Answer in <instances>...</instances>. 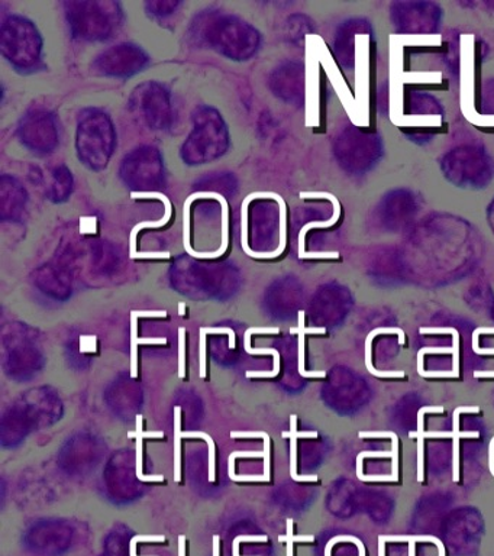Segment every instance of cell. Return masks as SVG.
Segmentation results:
<instances>
[{"label": "cell", "mask_w": 494, "mask_h": 556, "mask_svg": "<svg viewBox=\"0 0 494 556\" xmlns=\"http://www.w3.org/2000/svg\"><path fill=\"white\" fill-rule=\"evenodd\" d=\"M445 176L464 187H484L494 174L484 152L476 148H461L444 160Z\"/></svg>", "instance_id": "cell-1"}, {"label": "cell", "mask_w": 494, "mask_h": 556, "mask_svg": "<svg viewBox=\"0 0 494 556\" xmlns=\"http://www.w3.org/2000/svg\"><path fill=\"white\" fill-rule=\"evenodd\" d=\"M112 126L110 125V121H107L106 115L101 117H90V119L85 121L84 126L80 125L79 129V154L80 159L84 155L86 160V155H90L88 161V165L92 164L93 160V150L97 151V168L98 165H106L107 159L111 155V146L112 141H103V138L107 137V135H112Z\"/></svg>", "instance_id": "cell-2"}, {"label": "cell", "mask_w": 494, "mask_h": 556, "mask_svg": "<svg viewBox=\"0 0 494 556\" xmlns=\"http://www.w3.org/2000/svg\"><path fill=\"white\" fill-rule=\"evenodd\" d=\"M154 86L150 85V90L147 91L149 96H142L141 109L145 112V119L149 121L150 125L159 126V129L164 125V121L167 119L168 103L164 91H154Z\"/></svg>", "instance_id": "cell-3"}, {"label": "cell", "mask_w": 494, "mask_h": 556, "mask_svg": "<svg viewBox=\"0 0 494 556\" xmlns=\"http://www.w3.org/2000/svg\"><path fill=\"white\" fill-rule=\"evenodd\" d=\"M280 330L276 328H250L245 332V351L251 355H273L275 356V368L273 371H249L246 372V377L249 378H273L279 376V363L280 355L276 350H254L251 348V334L253 333H279Z\"/></svg>", "instance_id": "cell-4"}, {"label": "cell", "mask_w": 494, "mask_h": 556, "mask_svg": "<svg viewBox=\"0 0 494 556\" xmlns=\"http://www.w3.org/2000/svg\"><path fill=\"white\" fill-rule=\"evenodd\" d=\"M138 312H134L131 316V376L134 378L137 377V346L138 345H145V343H154V345H159V343H166V339L164 338H138V329H137V319H138Z\"/></svg>", "instance_id": "cell-5"}, {"label": "cell", "mask_w": 494, "mask_h": 556, "mask_svg": "<svg viewBox=\"0 0 494 556\" xmlns=\"http://www.w3.org/2000/svg\"><path fill=\"white\" fill-rule=\"evenodd\" d=\"M53 190L55 202H62V200H66L67 195L72 193V176L67 169L62 168L55 172Z\"/></svg>", "instance_id": "cell-6"}, {"label": "cell", "mask_w": 494, "mask_h": 556, "mask_svg": "<svg viewBox=\"0 0 494 556\" xmlns=\"http://www.w3.org/2000/svg\"><path fill=\"white\" fill-rule=\"evenodd\" d=\"M283 438H290V446H292V450H290V473H292L293 480L296 481H316L318 480V477L316 476H305V477H299L296 472V437H294L292 430L290 432H284Z\"/></svg>", "instance_id": "cell-7"}, {"label": "cell", "mask_w": 494, "mask_h": 556, "mask_svg": "<svg viewBox=\"0 0 494 556\" xmlns=\"http://www.w3.org/2000/svg\"><path fill=\"white\" fill-rule=\"evenodd\" d=\"M180 413L181 408H175V478L176 481H180Z\"/></svg>", "instance_id": "cell-8"}, {"label": "cell", "mask_w": 494, "mask_h": 556, "mask_svg": "<svg viewBox=\"0 0 494 556\" xmlns=\"http://www.w3.org/2000/svg\"><path fill=\"white\" fill-rule=\"evenodd\" d=\"M181 438H201L205 439L210 446V481H215V442L214 439L205 432H181Z\"/></svg>", "instance_id": "cell-9"}, {"label": "cell", "mask_w": 494, "mask_h": 556, "mask_svg": "<svg viewBox=\"0 0 494 556\" xmlns=\"http://www.w3.org/2000/svg\"><path fill=\"white\" fill-rule=\"evenodd\" d=\"M129 438H137V476L141 481H163V476H145L142 472V437L136 432L128 433Z\"/></svg>", "instance_id": "cell-10"}, {"label": "cell", "mask_w": 494, "mask_h": 556, "mask_svg": "<svg viewBox=\"0 0 494 556\" xmlns=\"http://www.w3.org/2000/svg\"><path fill=\"white\" fill-rule=\"evenodd\" d=\"M299 371H301L303 377H325V371H306L305 369V337H303V332L301 330V334H299Z\"/></svg>", "instance_id": "cell-11"}, {"label": "cell", "mask_w": 494, "mask_h": 556, "mask_svg": "<svg viewBox=\"0 0 494 556\" xmlns=\"http://www.w3.org/2000/svg\"><path fill=\"white\" fill-rule=\"evenodd\" d=\"M166 538L164 536H145V534H137V536L132 538L131 543H129V556H138L137 555V543L138 542H164Z\"/></svg>", "instance_id": "cell-12"}, {"label": "cell", "mask_w": 494, "mask_h": 556, "mask_svg": "<svg viewBox=\"0 0 494 556\" xmlns=\"http://www.w3.org/2000/svg\"><path fill=\"white\" fill-rule=\"evenodd\" d=\"M267 536H238L236 538V541H233L232 546V555L233 556H241L240 555V543L241 542H267Z\"/></svg>", "instance_id": "cell-13"}, {"label": "cell", "mask_w": 494, "mask_h": 556, "mask_svg": "<svg viewBox=\"0 0 494 556\" xmlns=\"http://www.w3.org/2000/svg\"><path fill=\"white\" fill-rule=\"evenodd\" d=\"M199 359H201V377H206V333L201 329V352H199Z\"/></svg>", "instance_id": "cell-14"}, {"label": "cell", "mask_w": 494, "mask_h": 556, "mask_svg": "<svg viewBox=\"0 0 494 556\" xmlns=\"http://www.w3.org/2000/svg\"><path fill=\"white\" fill-rule=\"evenodd\" d=\"M179 377L185 378V329H180L179 338Z\"/></svg>", "instance_id": "cell-15"}, {"label": "cell", "mask_w": 494, "mask_h": 556, "mask_svg": "<svg viewBox=\"0 0 494 556\" xmlns=\"http://www.w3.org/2000/svg\"><path fill=\"white\" fill-rule=\"evenodd\" d=\"M137 434H140V437L142 438H163L164 437V433L163 432H144V430H142V417H138L137 419Z\"/></svg>", "instance_id": "cell-16"}, {"label": "cell", "mask_w": 494, "mask_h": 556, "mask_svg": "<svg viewBox=\"0 0 494 556\" xmlns=\"http://www.w3.org/2000/svg\"><path fill=\"white\" fill-rule=\"evenodd\" d=\"M292 529H293V521L289 520L288 521V536L292 538L293 542H309V541H314V538H312V536H293V530Z\"/></svg>", "instance_id": "cell-17"}, {"label": "cell", "mask_w": 494, "mask_h": 556, "mask_svg": "<svg viewBox=\"0 0 494 556\" xmlns=\"http://www.w3.org/2000/svg\"><path fill=\"white\" fill-rule=\"evenodd\" d=\"M279 541L288 542V556H293V541L289 536H280Z\"/></svg>", "instance_id": "cell-18"}, {"label": "cell", "mask_w": 494, "mask_h": 556, "mask_svg": "<svg viewBox=\"0 0 494 556\" xmlns=\"http://www.w3.org/2000/svg\"><path fill=\"white\" fill-rule=\"evenodd\" d=\"M185 541H186L185 536H180L179 538V542H180V545H179V556H186L185 555Z\"/></svg>", "instance_id": "cell-19"}, {"label": "cell", "mask_w": 494, "mask_h": 556, "mask_svg": "<svg viewBox=\"0 0 494 556\" xmlns=\"http://www.w3.org/2000/svg\"><path fill=\"white\" fill-rule=\"evenodd\" d=\"M214 556H219V536H214Z\"/></svg>", "instance_id": "cell-20"}, {"label": "cell", "mask_w": 494, "mask_h": 556, "mask_svg": "<svg viewBox=\"0 0 494 556\" xmlns=\"http://www.w3.org/2000/svg\"><path fill=\"white\" fill-rule=\"evenodd\" d=\"M490 224H492L494 228V203H492V206H490Z\"/></svg>", "instance_id": "cell-21"}]
</instances>
